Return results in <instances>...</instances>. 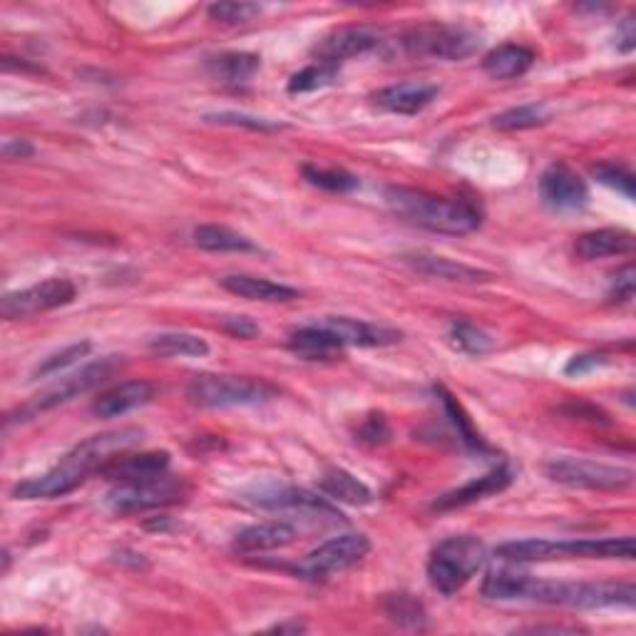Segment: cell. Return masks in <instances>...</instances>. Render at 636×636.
Listing matches in <instances>:
<instances>
[{"label": "cell", "instance_id": "14", "mask_svg": "<svg viewBox=\"0 0 636 636\" xmlns=\"http://www.w3.org/2000/svg\"><path fill=\"white\" fill-rule=\"evenodd\" d=\"M380 45V33L368 25H346L331 30L314 45L319 63L338 65L343 60L366 55Z\"/></svg>", "mask_w": 636, "mask_h": 636}, {"label": "cell", "instance_id": "47", "mask_svg": "<svg viewBox=\"0 0 636 636\" xmlns=\"http://www.w3.org/2000/svg\"><path fill=\"white\" fill-rule=\"evenodd\" d=\"M636 45V30H634V20H624L622 28H619V38H617V48L622 53H632Z\"/></svg>", "mask_w": 636, "mask_h": 636}, {"label": "cell", "instance_id": "7", "mask_svg": "<svg viewBox=\"0 0 636 636\" xmlns=\"http://www.w3.org/2000/svg\"><path fill=\"white\" fill-rule=\"evenodd\" d=\"M480 38L468 28L426 23L410 28L403 35V48L410 58H436V60H462L476 53Z\"/></svg>", "mask_w": 636, "mask_h": 636}, {"label": "cell", "instance_id": "35", "mask_svg": "<svg viewBox=\"0 0 636 636\" xmlns=\"http://www.w3.org/2000/svg\"><path fill=\"white\" fill-rule=\"evenodd\" d=\"M383 609H386L388 619L396 622L398 627H410V629H423V624H426V609H423V604L410 597V594H390L383 604Z\"/></svg>", "mask_w": 636, "mask_h": 636}, {"label": "cell", "instance_id": "17", "mask_svg": "<svg viewBox=\"0 0 636 636\" xmlns=\"http://www.w3.org/2000/svg\"><path fill=\"white\" fill-rule=\"evenodd\" d=\"M514 482V470L510 466H498L490 472H484L482 478H476L462 484V488L452 490L448 494L438 498V502L432 504L436 510H458L468 508L472 502H480L484 498H492V494H500L510 488Z\"/></svg>", "mask_w": 636, "mask_h": 636}, {"label": "cell", "instance_id": "11", "mask_svg": "<svg viewBox=\"0 0 636 636\" xmlns=\"http://www.w3.org/2000/svg\"><path fill=\"white\" fill-rule=\"evenodd\" d=\"M185 488L169 476H159L143 482H123L107 492V508L119 514H135L159 510L181 500Z\"/></svg>", "mask_w": 636, "mask_h": 636}, {"label": "cell", "instance_id": "40", "mask_svg": "<svg viewBox=\"0 0 636 636\" xmlns=\"http://www.w3.org/2000/svg\"><path fill=\"white\" fill-rule=\"evenodd\" d=\"M592 175L597 177L599 185L609 187V189H617L619 195H624L627 199H634V177L632 171H627L624 167L617 165H607V161H602L592 169Z\"/></svg>", "mask_w": 636, "mask_h": 636}, {"label": "cell", "instance_id": "21", "mask_svg": "<svg viewBox=\"0 0 636 636\" xmlns=\"http://www.w3.org/2000/svg\"><path fill=\"white\" fill-rule=\"evenodd\" d=\"M438 93L440 87L430 83H398L380 90V93L373 95V100H376L378 107L388 110L393 115H418L432 105Z\"/></svg>", "mask_w": 636, "mask_h": 636}, {"label": "cell", "instance_id": "41", "mask_svg": "<svg viewBox=\"0 0 636 636\" xmlns=\"http://www.w3.org/2000/svg\"><path fill=\"white\" fill-rule=\"evenodd\" d=\"M205 119L207 123H217V125L247 127V129H254V133H277V129H284L281 123H271V119L244 115V113H215V115H207Z\"/></svg>", "mask_w": 636, "mask_h": 636}, {"label": "cell", "instance_id": "12", "mask_svg": "<svg viewBox=\"0 0 636 636\" xmlns=\"http://www.w3.org/2000/svg\"><path fill=\"white\" fill-rule=\"evenodd\" d=\"M115 368H117L115 358H103V361H97V363H90V366H85L83 371H77V373H73V376H67V378L60 380L58 386L48 388L43 396H38L33 403H30V406H25L23 410H20V416L33 418V416H38V413L60 406V403H67V400H73L77 396H83V393L93 390L105 378L113 376Z\"/></svg>", "mask_w": 636, "mask_h": 636}, {"label": "cell", "instance_id": "44", "mask_svg": "<svg viewBox=\"0 0 636 636\" xmlns=\"http://www.w3.org/2000/svg\"><path fill=\"white\" fill-rule=\"evenodd\" d=\"M221 329L237 338H254V336H259V331H261L257 323L247 316H225L221 319Z\"/></svg>", "mask_w": 636, "mask_h": 636}, {"label": "cell", "instance_id": "30", "mask_svg": "<svg viewBox=\"0 0 636 636\" xmlns=\"http://www.w3.org/2000/svg\"><path fill=\"white\" fill-rule=\"evenodd\" d=\"M149 348L159 353V356L171 358H205L209 353V343L187 331H165L149 341Z\"/></svg>", "mask_w": 636, "mask_h": 636}, {"label": "cell", "instance_id": "22", "mask_svg": "<svg viewBox=\"0 0 636 636\" xmlns=\"http://www.w3.org/2000/svg\"><path fill=\"white\" fill-rule=\"evenodd\" d=\"M296 540V530L291 528L289 522H259L249 524V528L241 530L231 548L241 554H254V552H271L289 548L291 542Z\"/></svg>", "mask_w": 636, "mask_h": 636}, {"label": "cell", "instance_id": "32", "mask_svg": "<svg viewBox=\"0 0 636 636\" xmlns=\"http://www.w3.org/2000/svg\"><path fill=\"white\" fill-rule=\"evenodd\" d=\"M528 580H530V574L512 572V570L490 572L482 582V594L488 599H498V602H514V599L522 602L524 590H528Z\"/></svg>", "mask_w": 636, "mask_h": 636}, {"label": "cell", "instance_id": "23", "mask_svg": "<svg viewBox=\"0 0 636 636\" xmlns=\"http://www.w3.org/2000/svg\"><path fill=\"white\" fill-rule=\"evenodd\" d=\"M636 239L627 229H597L587 231L574 244V254L584 261H597L609 257H624L634 251Z\"/></svg>", "mask_w": 636, "mask_h": 636}, {"label": "cell", "instance_id": "24", "mask_svg": "<svg viewBox=\"0 0 636 636\" xmlns=\"http://www.w3.org/2000/svg\"><path fill=\"white\" fill-rule=\"evenodd\" d=\"M221 286H225L229 294L247 301H264V304H289V301H296L301 296L296 289L286 284H274V281L269 279L249 274H229L221 279Z\"/></svg>", "mask_w": 636, "mask_h": 636}, {"label": "cell", "instance_id": "27", "mask_svg": "<svg viewBox=\"0 0 636 636\" xmlns=\"http://www.w3.org/2000/svg\"><path fill=\"white\" fill-rule=\"evenodd\" d=\"M319 488L329 500L353 504V508H366V504L376 500L366 482H361L356 476H351L348 470H341V468H331L323 472Z\"/></svg>", "mask_w": 636, "mask_h": 636}, {"label": "cell", "instance_id": "13", "mask_svg": "<svg viewBox=\"0 0 636 636\" xmlns=\"http://www.w3.org/2000/svg\"><path fill=\"white\" fill-rule=\"evenodd\" d=\"M540 197L552 211H580L587 207L590 187L577 171L564 161H554L540 177Z\"/></svg>", "mask_w": 636, "mask_h": 636}, {"label": "cell", "instance_id": "45", "mask_svg": "<svg viewBox=\"0 0 636 636\" xmlns=\"http://www.w3.org/2000/svg\"><path fill=\"white\" fill-rule=\"evenodd\" d=\"M388 436H390V430H388V423L383 416H371L366 420V426L361 428V438L373 442V446H378V442H386Z\"/></svg>", "mask_w": 636, "mask_h": 636}, {"label": "cell", "instance_id": "19", "mask_svg": "<svg viewBox=\"0 0 636 636\" xmlns=\"http://www.w3.org/2000/svg\"><path fill=\"white\" fill-rule=\"evenodd\" d=\"M155 398V386L147 380H127L119 386L100 393L93 403V413L97 418H119L125 413L143 408L145 403Z\"/></svg>", "mask_w": 636, "mask_h": 636}, {"label": "cell", "instance_id": "3", "mask_svg": "<svg viewBox=\"0 0 636 636\" xmlns=\"http://www.w3.org/2000/svg\"><path fill=\"white\" fill-rule=\"evenodd\" d=\"M634 538L604 540H514L494 550V557L510 564L557 562V560H634Z\"/></svg>", "mask_w": 636, "mask_h": 636}, {"label": "cell", "instance_id": "9", "mask_svg": "<svg viewBox=\"0 0 636 636\" xmlns=\"http://www.w3.org/2000/svg\"><path fill=\"white\" fill-rule=\"evenodd\" d=\"M371 552V540L361 532L338 534L329 542H323L309 557L299 564V574L304 580L319 582L329 580L333 574H341L358 564Z\"/></svg>", "mask_w": 636, "mask_h": 636}, {"label": "cell", "instance_id": "48", "mask_svg": "<svg viewBox=\"0 0 636 636\" xmlns=\"http://www.w3.org/2000/svg\"><path fill=\"white\" fill-rule=\"evenodd\" d=\"M304 629H306V627H304V624H299V622H294V624H277V627H274V629H271V632H279V634H281V632H296V634H299V632H304Z\"/></svg>", "mask_w": 636, "mask_h": 636}, {"label": "cell", "instance_id": "26", "mask_svg": "<svg viewBox=\"0 0 636 636\" xmlns=\"http://www.w3.org/2000/svg\"><path fill=\"white\" fill-rule=\"evenodd\" d=\"M532 65H534V50L518 43H504L490 50V53L482 58L484 75H490L492 80L522 77Z\"/></svg>", "mask_w": 636, "mask_h": 636}, {"label": "cell", "instance_id": "8", "mask_svg": "<svg viewBox=\"0 0 636 636\" xmlns=\"http://www.w3.org/2000/svg\"><path fill=\"white\" fill-rule=\"evenodd\" d=\"M544 476L552 482L564 484L574 490H597V492H619L627 490L634 482V472L617 466H604V462L562 458L544 466Z\"/></svg>", "mask_w": 636, "mask_h": 636}, {"label": "cell", "instance_id": "28", "mask_svg": "<svg viewBox=\"0 0 636 636\" xmlns=\"http://www.w3.org/2000/svg\"><path fill=\"white\" fill-rule=\"evenodd\" d=\"M261 58L254 53H219L207 58V73L225 85H244L259 73Z\"/></svg>", "mask_w": 636, "mask_h": 636}, {"label": "cell", "instance_id": "34", "mask_svg": "<svg viewBox=\"0 0 636 636\" xmlns=\"http://www.w3.org/2000/svg\"><path fill=\"white\" fill-rule=\"evenodd\" d=\"M304 179L309 185H314L323 191H333V195H348V191L358 189L361 181L356 175H351L346 169H336V167H314V165H304Z\"/></svg>", "mask_w": 636, "mask_h": 636}, {"label": "cell", "instance_id": "15", "mask_svg": "<svg viewBox=\"0 0 636 636\" xmlns=\"http://www.w3.org/2000/svg\"><path fill=\"white\" fill-rule=\"evenodd\" d=\"M167 470H169V452L165 450L139 452V456H127V450H125V452H117L115 458H110L97 472L110 482L123 484V482H143V480L167 476Z\"/></svg>", "mask_w": 636, "mask_h": 636}, {"label": "cell", "instance_id": "2", "mask_svg": "<svg viewBox=\"0 0 636 636\" xmlns=\"http://www.w3.org/2000/svg\"><path fill=\"white\" fill-rule=\"evenodd\" d=\"M386 205L398 219L436 234L462 237L482 225V211L472 199L438 197L410 187H388Z\"/></svg>", "mask_w": 636, "mask_h": 636}, {"label": "cell", "instance_id": "38", "mask_svg": "<svg viewBox=\"0 0 636 636\" xmlns=\"http://www.w3.org/2000/svg\"><path fill=\"white\" fill-rule=\"evenodd\" d=\"M438 393H440L442 406H446L448 416H450V420H452V426H456V430H458L460 440L466 442V446H468L470 450H484L482 438L478 436L476 428H472V423H470V418L466 416V410H462L460 403H458L456 398H452L446 388H438Z\"/></svg>", "mask_w": 636, "mask_h": 636}, {"label": "cell", "instance_id": "5", "mask_svg": "<svg viewBox=\"0 0 636 636\" xmlns=\"http://www.w3.org/2000/svg\"><path fill=\"white\" fill-rule=\"evenodd\" d=\"M484 560H488V550H484L482 540L472 538V534L442 540L428 560V580L432 590L446 594V597L460 592L484 567Z\"/></svg>", "mask_w": 636, "mask_h": 636}, {"label": "cell", "instance_id": "20", "mask_svg": "<svg viewBox=\"0 0 636 636\" xmlns=\"http://www.w3.org/2000/svg\"><path fill=\"white\" fill-rule=\"evenodd\" d=\"M249 500L257 508L264 510H319L331 512V504L319 498V494L309 492L304 488H294V484H264L249 494Z\"/></svg>", "mask_w": 636, "mask_h": 636}, {"label": "cell", "instance_id": "29", "mask_svg": "<svg viewBox=\"0 0 636 636\" xmlns=\"http://www.w3.org/2000/svg\"><path fill=\"white\" fill-rule=\"evenodd\" d=\"M191 239H195L199 249L219 251V254H227V251H239V254H244V251H259V247L249 237L221 225H201L191 231Z\"/></svg>", "mask_w": 636, "mask_h": 636}, {"label": "cell", "instance_id": "6", "mask_svg": "<svg viewBox=\"0 0 636 636\" xmlns=\"http://www.w3.org/2000/svg\"><path fill=\"white\" fill-rule=\"evenodd\" d=\"M277 388L267 380L247 376H217V373H201L187 386V398L197 408H234V406H259L277 398Z\"/></svg>", "mask_w": 636, "mask_h": 636}, {"label": "cell", "instance_id": "18", "mask_svg": "<svg viewBox=\"0 0 636 636\" xmlns=\"http://www.w3.org/2000/svg\"><path fill=\"white\" fill-rule=\"evenodd\" d=\"M329 331L336 333L343 346H361V348H383L393 346L400 341V331H393L376 323L346 319V316H329L321 321Z\"/></svg>", "mask_w": 636, "mask_h": 636}, {"label": "cell", "instance_id": "39", "mask_svg": "<svg viewBox=\"0 0 636 636\" xmlns=\"http://www.w3.org/2000/svg\"><path fill=\"white\" fill-rule=\"evenodd\" d=\"M209 18L221 25H244L249 20L261 15V6L257 3H215L209 6Z\"/></svg>", "mask_w": 636, "mask_h": 636}, {"label": "cell", "instance_id": "43", "mask_svg": "<svg viewBox=\"0 0 636 636\" xmlns=\"http://www.w3.org/2000/svg\"><path fill=\"white\" fill-rule=\"evenodd\" d=\"M602 366H607V356H602V353H580V356L570 358L567 366H564V373H567V376H587V373Z\"/></svg>", "mask_w": 636, "mask_h": 636}, {"label": "cell", "instance_id": "46", "mask_svg": "<svg viewBox=\"0 0 636 636\" xmlns=\"http://www.w3.org/2000/svg\"><path fill=\"white\" fill-rule=\"evenodd\" d=\"M33 153L35 149H33V145L28 143V139H6L3 143V157L6 159H25Z\"/></svg>", "mask_w": 636, "mask_h": 636}, {"label": "cell", "instance_id": "37", "mask_svg": "<svg viewBox=\"0 0 636 636\" xmlns=\"http://www.w3.org/2000/svg\"><path fill=\"white\" fill-rule=\"evenodd\" d=\"M90 351H93V343H90V341L73 343V346L58 351V353H53V356H48L43 363H40V366L33 371V378L38 380V378L58 376L60 371L75 366V363H77L80 358H85Z\"/></svg>", "mask_w": 636, "mask_h": 636}, {"label": "cell", "instance_id": "42", "mask_svg": "<svg viewBox=\"0 0 636 636\" xmlns=\"http://www.w3.org/2000/svg\"><path fill=\"white\" fill-rule=\"evenodd\" d=\"M632 299H634V269L624 267L612 281L609 301L612 304H629Z\"/></svg>", "mask_w": 636, "mask_h": 636}, {"label": "cell", "instance_id": "33", "mask_svg": "<svg viewBox=\"0 0 636 636\" xmlns=\"http://www.w3.org/2000/svg\"><path fill=\"white\" fill-rule=\"evenodd\" d=\"M448 341L452 348L460 353H468V356H484V353H490L494 348V338L490 336V333L472 326V323L468 321L452 323L448 331Z\"/></svg>", "mask_w": 636, "mask_h": 636}, {"label": "cell", "instance_id": "10", "mask_svg": "<svg viewBox=\"0 0 636 636\" xmlns=\"http://www.w3.org/2000/svg\"><path fill=\"white\" fill-rule=\"evenodd\" d=\"M77 296V289L73 281L67 279H48L40 281L35 286H28L23 291H10L0 301V316L8 321L28 319L45 314V311H53L60 306L73 304Z\"/></svg>", "mask_w": 636, "mask_h": 636}, {"label": "cell", "instance_id": "31", "mask_svg": "<svg viewBox=\"0 0 636 636\" xmlns=\"http://www.w3.org/2000/svg\"><path fill=\"white\" fill-rule=\"evenodd\" d=\"M550 107L544 103H530V105H520L512 110H504L498 117L492 119L494 129H502V133H520V129H532L540 127L544 123H550Z\"/></svg>", "mask_w": 636, "mask_h": 636}, {"label": "cell", "instance_id": "25", "mask_svg": "<svg viewBox=\"0 0 636 636\" xmlns=\"http://www.w3.org/2000/svg\"><path fill=\"white\" fill-rule=\"evenodd\" d=\"M289 348L304 361H329L338 356L343 343L336 333L329 331L323 323H311V326H301L289 336Z\"/></svg>", "mask_w": 636, "mask_h": 636}, {"label": "cell", "instance_id": "36", "mask_svg": "<svg viewBox=\"0 0 636 636\" xmlns=\"http://www.w3.org/2000/svg\"><path fill=\"white\" fill-rule=\"evenodd\" d=\"M338 77V65L329 63H314L304 70H299L296 75L289 80V93H314V90L329 87L333 80Z\"/></svg>", "mask_w": 636, "mask_h": 636}, {"label": "cell", "instance_id": "16", "mask_svg": "<svg viewBox=\"0 0 636 636\" xmlns=\"http://www.w3.org/2000/svg\"><path fill=\"white\" fill-rule=\"evenodd\" d=\"M400 261L423 277L452 281V284H488V281H492L490 271L468 267V264H462V261H452L438 254H428V251L403 254Z\"/></svg>", "mask_w": 636, "mask_h": 636}, {"label": "cell", "instance_id": "4", "mask_svg": "<svg viewBox=\"0 0 636 636\" xmlns=\"http://www.w3.org/2000/svg\"><path fill=\"white\" fill-rule=\"evenodd\" d=\"M524 602L550 604V607H572V609H607L627 607L636 602V590L632 584L619 582H554L538 580L530 574Z\"/></svg>", "mask_w": 636, "mask_h": 636}, {"label": "cell", "instance_id": "1", "mask_svg": "<svg viewBox=\"0 0 636 636\" xmlns=\"http://www.w3.org/2000/svg\"><path fill=\"white\" fill-rule=\"evenodd\" d=\"M139 440H143V430L123 428L100 432V436L77 442V446L70 450L53 470H48L45 476L18 482L13 488V498L15 500L63 498V494L77 490L80 484L87 480V476L97 472L110 458H115L117 452L129 450Z\"/></svg>", "mask_w": 636, "mask_h": 636}]
</instances>
